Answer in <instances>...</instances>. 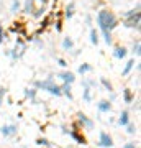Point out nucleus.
<instances>
[{
  "instance_id": "c756f323",
  "label": "nucleus",
  "mask_w": 141,
  "mask_h": 148,
  "mask_svg": "<svg viewBox=\"0 0 141 148\" xmlns=\"http://www.w3.org/2000/svg\"><path fill=\"white\" fill-rule=\"evenodd\" d=\"M2 41H3V30H2V25H0V46H2Z\"/></svg>"
},
{
  "instance_id": "39448f33",
  "label": "nucleus",
  "mask_w": 141,
  "mask_h": 148,
  "mask_svg": "<svg viewBox=\"0 0 141 148\" xmlns=\"http://www.w3.org/2000/svg\"><path fill=\"white\" fill-rule=\"evenodd\" d=\"M140 18H141L140 13L135 15V16H131V18H125L123 25H125L126 28H135V30H140Z\"/></svg>"
},
{
  "instance_id": "20e7f679",
  "label": "nucleus",
  "mask_w": 141,
  "mask_h": 148,
  "mask_svg": "<svg viewBox=\"0 0 141 148\" xmlns=\"http://www.w3.org/2000/svg\"><path fill=\"white\" fill-rule=\"evenodd\" d=\"M77 123L80 125V127H85L87 130H92V128H94V122L90 120L85 114H82V112L77 114Z\"/></svg>"
},
{
  "instance_id": "a211bd4d",
  "label": "nucleus",
  "mask_w": 141,
  "mask_h": 148,
  "mask_svg": "<svg viewBox=\"0 0 141 148\" xmlns=\"http://www.w3.org/2000/svg\"><path fill=\"white\" fill-rule=\"evenodd\" d=\"M69 135H71V137H72L74 140H77L79 143H82V145L85 143V140H84V137H80V135H79V133H77V130H74V132H69Z\"/></svg>"
},
{
  "instance_id": "72a5a7b5",
  "label": "nucleus",
  "mask_w": 141,
  "mask_h": 148,
  "mask_svg": "<svg viewBox=\"0 0 141 148\" xmlns=\"http://www.w3.org/2000/svg\"><path fill=\"white\" fill-rule=\"evenodd\" d=\"M2 104H3V97H0V107H2Z\"/></svg>"
},
{
  "instance_id": "5701e85b",
  "label": "nucleus",
  "mask_w": 141,
  "mask_h": 148,
  "mask_svg": "<svg viewBox=\"0 0 141 148\" xmlns=\"http://www.w3.org/2000/svg\"><path fill=\"white\" fill-rule=\"evenodd\" d=\"M72 8H74V3H71V5H69L67 8H66V12H64V15H66V18H72V15H74Z\"/></svg>"
},
{
  "instance_id": "f3484780",
  "label": "nucleus",
  "mask_w": 141,
  "mask_h": 148,
  "mask_svg": "<svg viewBox=\"0 0 141 148\" xmlns=\"http://www.w3.org/2000/svg\"><path fill=\"white\" fill-rule=\"evenodd\" d=\"M74 46V41L71 40V38H64V41H63V48L66 49V51H69V49H72Z\"/></svg>"
},
{
  "instance_id": "423d86ee",
  "label": "nucleus",
  "mask_w": 141,
  "mask_h": 148,
  "mask_svg": "<svg viewBox=\"0 0 141 148\" xmlns=\"http://www.w3.org/2000/svg\"><path fill=\"white\" fill-rule=\"evenodd\" d=\"M58 77H61V79L64 81V84H72L74 81H76V76H74V73H71V71H63V73H59Z\"/></svg>"
},
{
  "instance_id": "393cba45",
  "label": "nucleus",
  "mask_w": 141,
  "mask_h": 148,
  "mask_svg": "<svg viewBox=\"0 0 141 148\" xmlns=\"http://www.w3.org/2000/svg\"><path fill=\"white\" fill-rule=\"evenodd\" d=\"M25 95L30 97V99H35V97H36V90L35 89H25Z\"/></svg>"
},
{
  "instance_id": "7ed1b4c3",
  "label": "nucleus",
  "mask_w": 141,
  "mask_h": 148,
  "mask_svg": "<svg viewBox=\"0 0 141 148\" xmlns=\"http://www.w3.org/2000/svg\"><path fill=\"white\" fill-rule=\"evenodd\" d=\"M99 147H102V148H112L113 147V138L110 137L107 132H100V135H99V143H97Z\"/></svg>"
},
{
  "instance_id": "9b49d317",
  "label": "nucleus",
  "mask_w": 141,
  "mask_h": 148,
  "mask_svg": "<svg viewBox=\"0 0 141 148\" xmlns=\"http://www.w3.org/2000/svg\"><path fill=\"white\" fill-rule=\"evenodd\" d=\"M71 84H63L61 86V94H64L66 97H67L69 101H72V92H71Z\"/></svg>"
},
{
  "instance_id": "b1692460",
  "label": "nucleus",
  "mask_w": 141,
  "mask_h": 148,
  "mask_svg": "<svg viewBox=\"0 0 141 148\" xmlns=\"http://www.w3.org/2000/svg\"><path fill=\"white\" fill-rule=\"evenodd\" d=\"M138 13H140V5L136 7V10H130V12H126V13H125V18H131V16L138 15Z\"/></svg>"
},
{
  "instance_id": "f257e3e1",
  "label": "nucleus",
  "mask_w": 141,
  "mask_h": 148,
  "mask_svg": "<svg viewBox=\"0 0 141 148\" xmlns=\"http://www.w3.org/2000/svg\"><path fill=\"white\" fill-rule=\"evenodd\" d=\"M97 23H99L100 30L102 33L105 32H112L113 28H116L118 25V20H116V16L108 10H100L99 15H97Z\"/></svg>"
},
{
  "instance_id": "bb28decb",
  "label": "nucleus",
  "mask_w": 141,
  "mask_h": 148,
  "mask_svg": "<svg viewBox=\"0 0 141 148\" xmlns=\"http://www.w3.org/2000/svg\"><path fill=\"white\" fill-rule=\"evenodd\" d=\"M126 132L130 133V135H133V133L136 132V130H135V125H133L131 122H130V123H128V125H126Z\"/></svg>"
},
{
  "instance_id": "dca6fc26",
  "label": "nucleus",
  "mask_w": 141,
  "mask_h": 148,
  "mask_svg": "<svg viewBox=\"0 0 141 148\" xmlns=\"http://www.w3.org/2000/svg\"><path fill=\"white\" fill-rule=\"evenodd\" d=\"M100 82H102V86H104L108 92H113V86H112V82H110V81H107L105 77H100Z\"/></svg>"
},
{
  "instance_id": "9d476101",
  "label": "nucleus",
  "mask_w": 141,
  "mask_h": 148,
  "mask_svg": "<svg viewBox=\"0 0 141 148\" xmlns=\"http://www.w3.org/2000/svg\"><path fill=\"white\" fill-rule=\"evenodd\" d=\"M126 54H128V51H126L125 46H116L115 51H113V56H115V58H118V59H123Z\"/></svg>"
},
{
  "instance_id": "4be33fe9",
  "label": "nucleus",
  "mask_w": 141,
  "mask_h": 148,
  "mask_svg": "<svg viewBox=\"0 0 141 148\" xmlns=\"http://www.w3.org/2000/svg\"><path fill=\"white\" fill-rule=\"evenodd\" d=\"M140 49H141V45H140V41H138V40H136V41L133 43V53H135L136 56H140V53H141Z\"/></svg>"
},
{
  "instance_id": "cd10ccee",
  "label": "nucleus",
  "mask_w": 141,
  "mask_h": 148,
  "mask_svg": "<svg viewBox=\"0 0 141 148\" xmlns=\"http://www.w3.org/2000/svg\"><path fill=\"white\" fill-rule=\"evenodd\" d=\"M58 63H59V66H63V68H66V66H67L66 59H63V58H58Z\"/></svg>"
},
{
  "instance_id": "c85d7f7f",
  "label": "nucleus",
  "mask_w": 141,
  "mask_h": 148,
  "mask_svg": "<svg viewBox=\"0 0 141 148\" xmlns=\"http://www.w3.org/2000/svg\"><path fill=\"white\" fill-rule=\"evenodd\" d=\"M56 30H58V32L63 30V23H61V21H56Z\"/></svg>"
},
{
  "instance_id": "f8f14e48",
  "label": "nucleus",
  "mask_w": 141,
  "mask_h": 148,
  "mask_svg": "<svg viewBox=\"0 0 141 148\" xmlns=\"http://www.w3.org/2000/svg\"><path fill=\"white\" fill-rule=\"evenodd\" d=\"M133 66H135V59H130V61L125 64L123 71H121V76H128V74H130V71L133 69Z\"/></svg>"
},
{
  "instance_id": "2f4dec72",
  "label": "nucleus",
  "mask_w": 141,
  "mask_h": 148,
  "mask_svg": "<svg viewBox=\"0 0 141 148\" xmlns=\"http://www.w3.org/2000/svg\"><path fill=\"white\" fill-rule=\"evenodd\" d=\"M3 95H5V89H3V87H0V97H3Z\"/></svg>"
},
{
  "instance_id": "6e6552de",
  "label": "nucleus",
  "mask_w": 141,
  "mask_h": 148,
  "mask_svg": "<svg viewBox=\"0 0 141 148\" xmlns=\"http://www.w3.org/2000/svg\"><path fill=\"white\" fill-rule=\"evenodd\" d=\"M128 123H130V114H128V110H123L120 114V117H118V125L126 127Z\"/></svg>"
},
{
  "instance_id": "1a4fd4ad",
  "label": "nucleus",
  "mask_w": 141,
  "mask_h": 148,
  "mask_svg": "<svg viewBox=\"0 0 141 148\" xmlns=\"http://www.w3.org/2000/svg\"><path fill=\"white\" fill-rule=\"evenodd\" d=\"M97 109H99V112H110L112 110V102L110 101H100L99 104H97Z\"/></svg>"
},
{
  "instance_id": "473e14b6",
  "label": "nucleus",
  "mask_w": 141,
  "mask_h": 148,
  "mask_svg": "<svg viewBox=\"0 0 141 148\" xmlns=\"http://www.w3.org/2000/svg\"><path fill=\"white\" fill-rule=\"evenodd\" d=\"M46 25H48V18H44V20H43V23H41V27L44 28V27H46Z\"/></svg>"
},
{
  "instance_id": "7c9ffc66",
  "label": "nucleus",
  "mask_w": 141,
  "mask_h": 148,
  "mask_svg": "<svg viewBox=\"0 0 141 148\" xmlns=\"http://www.w3.org/2000/svg\"><path fill=\"white\" fill-rule=\"evenodd\" d=\"M123 148H136V145L135 143H125V147Z\"/></svg>"
},
{
  "instance_id": "aec40b11",
  "label": "nucleus",
  "mask_w": 141,
  "mask_h": 148,
  "mask_svg": "<svg viewBox=\"0 0 141 148\" xmlns=\"http://www.w3.org/2000/svg\"><path fill=\"white\" fill-rule=\"evenodd\" d=\"M20 7H21L20 0H13V2H12V7H10V12H13V13H16V12L20 10Z\"/></svg>"
},
{
  "instance_id": "4468645a",
  "label": "nucleus",
  "mask_w": 141,
  "mask_h": 148,
  "mask_svg": "<svg viewBox=\"0 0 141 148\" xmlns=\"http://www.w3.org/2000/svg\"><path fill=\"white\" fill-rule=\"evenodd\" d=\"M89 71H92V66H90V64H87V63H84V64H80V66H79V69H77V73L79 74H85V73H89Z\"/></svg>"
},
{
  "instance_id": "ddd939ff",
  "label": "nucleus",
  "mask_w": 141,
  "mask_h": 148,
  "mask_svg": "<svg viewBox=\"0 0 141 148\" xmlns=\"http://www.w3.org/2000/svg\"><path fill=\"white\" fill-rule=\"evenodd\" d=\"M133 99H135V97H133V94H131L130 89L123 90V101H125L126 104H131V102H133Z\"/></svg>"
},
{
  "instance_id": "412c9836",
  "label": "nucleus",
  "mask_w": 141,
  "mask_h": 148,
  "mask_svg": "<svg viewBox=\"0 0 141 148\" xmlns=\"http://www.w3.org/2000/svg\"><path fill=\"white\" fill-rule=\"evenodd\" d=\"M23 12H26V13L33 12V0H26V2H25V7H23Z\"/></svg>"
},
{
  "instance_id": "6ab92c4d",
  "label": "nucleus",
  "mask_w": 141,
  "mask_h": 148,
  "mask_svg": "<svg viewBox=\"0 0 141 148\" xmlns=\"http://www.w3.org/2000/svg\"><path fill=\"white\" fill-rule=\"evenodd\" d=\"M82 97H84V101H85V102H92V95H90V89H89V87H85V89H84Z\"/></svg>"
},
{
  "instance_id": "f03ea898",
  "label": "nucleus",
  "mask_w": 141,
  "mask_h": 148,
  "mask_svg": "<svg viewBox=\"0 0 141 148\" xmlns=\"http://www.w3.org/2000/svg\"><path fill=\"white\" fill-rule=\"evenodd\" d=\"M33 86H35L36 89L48 90V92H49V94H52V95H63V94H61V86L54 84V81H52L51 77H48L46 81H35V82H33Z\"/></svg>"
},
{
  "instance_id": "0eeeda50",
  "label": "nucleus",
  "mask_w": 141,
  "mask_h": 148,
  "mask_svg": "<svg viewBox=\"0 0 141 148\" xmlns=\"http://www.w3.org/2000/svg\"><path fill=\"white\" fill-rule=\"evenodd\" d=\"M0 133L3 137H12V135L16 133V125H3V127L0 128Z\"/></svg>"
},
{
  "instance_id": "2eb2a0df",
  "label": "nucleus",
  "mask_w": 141,
  "mask_h": 148,
  "mask_svg": "<svg viewBox=\"0 0 141 148\" xmlns=\"http://www.w3.org/2000/svg\"><path fill=\"white\" fill-rule=\"evenodd\" d=\"M90 43H92V45H95V46L99 45V33L95 32L94 28L90 30Z\"/></svg>"
},
{
  "instance_id": "a878e982",
  "label": "nucleus",
  "mask_w": 141,
  "mask_h": 148,
  "mask_svg": "<svg viewBox=\"0 0 141 148\" xmlns=\"http://www.w3.org/2000/svg\"><path fill=\"white\" fill-rule=\"evenodd\" d=\"M36 143H38V145H41V147H51L49 140H46V138H38Z\"/></svg>"
}]
</instances>
